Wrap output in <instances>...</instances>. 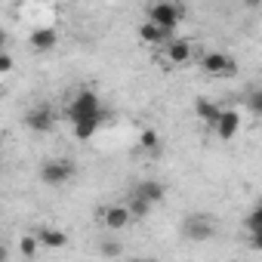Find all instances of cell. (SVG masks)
I'll use <instances>...</instances> for the list:
<instances>
[{
  "label": "cell",
  "mask_w": 262,
  "mask_h": 262,
  "mask_svg": "<svg viewBox=\"0 0 262 262\" xmlns=\"http://www.w3.org/2000/svg\"><path fill=\"white\" fill-rule=\"evenodd\" d=\"M185 19V7L173 4V0H158V4H148V22L158 25L167 37H173V31L179 28V22Z\"/></svg>",
  "instance_id": "6da1fadb"
},
{
  "label": "cell",
  "mask_w": 262,
  "mask_h": 262,
  "mask_svg": "<svg viewBox=\"0 0 262 262\" xmlns=\"http://www.w3.org/2000/svg\"><path fill=\"white\" fill-rule=\"evenodd\" d=\"M99 114H105L99 93H93V90H80V93H74V96L68 99L65 117H68L71 123H77V120H86V117H99Z\"/></svg>",
  "instance_id": "7a4b0ae2"
},
{
  "label": "cell",
  "mask_w": 262,
  "mask_h": 262,
  "mask_svg": "<svg viewBox=\"0 0 262 262\" xmlns=\"http://www.w3.org/2000/svg\"><path fill=\"white\" fill-rule=\"evenodd\" d=\"M198 65H201V71L210 74V77H231V74L237 71V62H234L228 53H222V50H207V53L198 59Z\"/></svg>",
  "instance_id": "3957f363"
},
{
  "label": "cell",
  "mask_w": 262,
  "mask_h": 262,
  "mask_svg": "<svg viewBox=\"0 0 262 262\" xmlns=\"http://www.w3.org/2000/svg\"><path fill=\"white\" fill-rule=\"evenodd\" d=\"M37 173H40V182H43V185L59 188V185H65V182L74 179V164L65 161V158H53V161H43Z\"/></svg>",
  "instance_id": "277c9868"
},
{
  "label": "cell",
  "mask_w": 262,
  "mask_h": 262,
  "mask_svg": "<svg viewBox=\"0 0 262 262\" xmlns=\"http://www.w3.org/2000/svg\"><path fill=\"white\" fill-rule=\"evenodd\" d=\"M182 234L194 244H204L216 234V219L207 216V213H191V216L182 219Z\"/></svg>",
  "instance_id": "5b68a950"
},
{
  "label": "cell",
  "mask_w": 262,
  "mask_h": 262,
  "mask_svg": "<svg viewBox=\"0 0 262 262\" xmlns=\"http://www.w3.org/2000/svg\"><path fill=\"white\" fill-rule=\"evenodd\" d=\"M25 126L31 129V133H50V129L56 126V111H53V105H34V108H28L25 111Z\"/></svg>",
  "instance_id": "8992f818"
},
{
  "label": "cell",
  "mask_w": 262,
  "mask_h": 262,
  "mask_svg": "<svg viewBox=\"0 0 262 262\" xmlns=\"http://www.w3.org/2000/svg\"><path fill=\"white\" fill-rule=\"evenodd\" d=\"M194 59V43L191 40H170V43H164V62L170 65V68H182V65H188Z\"/></svg>",
  "instance_id": "52a82bcc"
},
{
  "label": "cell",
  "mask_w": 262,
  "mask_h": 262,
  "mask_svg": "<svg viewBox=\"0 0 262 262\" xmlns=\"http://www.w3.org/2000/svg\"><path fill=\"white\" fill-rule=\"evenodd\" d=\"M213 133L222 139V142H231L237 133H241V111L237 108H222L216 126H213Z\"/></svg>",
  "instance_id": "ba28073f"
},
{
  "label": "cell",
  "mask_w": 262,
  "mask_h": 262,
  "mask_svg": "<svg viewBox=\"0 0 262 262\" xmlns=\"http://www.w3.org/2000/svg\"><path fill=\"white\" fill-rule=\"evenodd\" d=\"M102 225L108 228V231H123L129 222H133V216H129V210H126V204H108V207H102Z\"/></svg>",
  "instance_id": "9c48e42d"
},
{
  "label": "cell",
  "mask_w": 262,
  "mask_h": 262,
  "mask_svg": "<svg viewBox=\"0 0 262 262\" xmlns=\"http://www.w3.org/2000/svg\"><path fill=\"white\" fill-rule=\"evenodd\" d=\"M133 198H139V201H145L148 207H155V204H161V201L167 198V188H164V182H158V179H139V182L133 185Z\"/></svg>",
  "instance_id": "30bf717a"
},
{
  "label": "cell",
  "mask_w": 262,
  "mask_h": 262,
  "mask_svg": "<svg viewBox=\"0 0 262 262\" xmlns=\"http://www.w3.org/2000/svg\"><path fill=\"white\" fill-rule=\"evenodd\" d=\"M28 43H31L34 53H53L59 47V31L50 28V25H40V28H34L28 34Z\"/></svg>",
  "instance_id": "8fae6325"
},
{
  "label": "cell",
  "mask_w": 262,
  "mask_h": 262,
  "mask_svg": "<svg viewBox=\"0 0 262 262\" xmlns=\"http://www.w3.org/2000/svg\"><path fill=\"white\" fill-rule=\"evenodd\" d=\"M34 237H37V244L40 247H47V250H62V247H68V234L62 231V228H56V225H40L37 231H34Z\"/></svg>",
  "instance_id": "7c38bea8"
},
{
  "label": "cell",
  "mask_w": 262,
  "mask_h": 262,
  "mask_svg": "<svg viewBox=\"0 0 262 262\" xmlns=\"http://www.w3.org/2000/svg\"><path fill=\"white\" fill-rule=\"evenodd\" d=\"M194 114H198V120L204 123V126H216V120H219V114H222V105L219 102H213V99H207V96H198L194 99Z\"/></svg>",
  "instance_id": "4fadbf2b"
},
{
  "label": "cell",
  "mask_w": 262,
  "mask_h": 262,
  "mask_svg": "<svg viewBox=\"0 0 262 262\" xmlns=\"http://www.w3.org/2000/svg\"><path fill=\"white\" fill-rule=\"evenodd\" d=\"M108 114H99V117H86V120H77V123H71V133H74V139L77 142H90L96 133H99V126H102V120H105Z\"/></svg>",
  "instance_id": "5bb4252c"
},
{
  "label": "cell",
  "mask_w": 262,
  "mask_h": 262,
  "mask_svg": "<svg viewBox=\"0 0 262 262\" xmlns=\"http://www.w3.org/2000/svg\"><path fill=\"white\" fill-rule=\"evenodd\" d=\"M136 34H139V40H142L145 47H164V43H170V40H173V37H167L158 25H151L148 19L139 25V31H136Z\"/></svg>",
  "instance_id": "9a60e30c"
},
{
  "label": "cell",
  "mask_w": 262,
  "mask_h": 262,
  "mask_svg": "<svg viewBox=\"0 0 262 262\" xmlns=\"http://www.w3.org/2000/svg\"><path fill=\"white\" fill-rule=\"evenodd\" d=\"M37 253H40L37 237H34V234H22V241H19V256H22V259H34Z\"/></svg>",
  "instance_id": "2e32d148"
},
{
  "label": "cell",
  "mask_w": 262,
  "mask_h": 262,
  "mask_svg": "<svg viewBox=\"0 0 262 262\" xmlns=\"http://www.w3.org/2000/svg\"><path fill=\"white\" fill-rule=\"evenodd\" d=\"M139 148H145V151H158L161 148V136H158V129H151V126H145L142 133H139Z\"/></svg>",
  "instance_id": "e0dca14e"
},
{
  "label": "cell",
  "mask_w": 262,
  "mask_h": 262,
  "mask_svg": "<svg viewBox=\"0 0 262 262\" xmlns=\"http://www.w3.org/2000/svg\"><path fill=\"white\" fill-rule=\"evenodd\" d=\"M126 210H129V216H133V219H145V216L151 213V207H148L145 201L133 198V194H129V201H126Z\"/></svg>",
  "instance_id": "ac0fdd59"
},
{
  "label": "cell",
  "mask_w": 262,
  "mask_h": 262,
  "mask_svg": "<svg viewBox=\"0 0 262 262\" xmlns=\"http://www.w3.org/2000/svg\"><path fill=\"white\" fill-rule=\"evenodd\" d=\"M244 225H247L250 234H262V207H253L250 216L244 219Z\"/></svg>",
  "instance_id": "d6986e66"
},
{
  "label": "cell",
  "mask_w": 262,
  "mask_h": 262,
  "mask_svg": "<svg viewBox=\"0 0 262 262\" xmlns=\"http://www.w3.org/2000/svg\"><path fill=\"white\" fill-rule=\"evenodd\" d=\"M13 68H16V59H13V56L4 50V53H0V74H10Z\"/></svg>",
  "instance_id": "ffe728a7"
},
{
  "label": "cell",
  "mask_w": 262,
  "mask_h": 262,
  "mask_svg": "<svg viewBox=\"0 0 262 262\" xmlns=\"http://www.w3.org/2000/svg\"><path fill=\"white\" fill-rule=\"evenodd\" d=\"M247 102H250V108H253V114H262V93H259V90H250V96H247Z\"/></svg>",
  "instance_id": "44dd1931"
},
{
  "label": "cell",
  "mask_w": 262,
  "mask_h": 262,
  "mask_svg": "<svg viewBox=\"0 0 262 262\" xmlns=\"http://www.w3.org/2000/svg\"><path fill=\"white\" fill-rule=\"evenodd\" d=\"M102 256H120V244L117 241H102Z\"/></svg>",
  "instance_id": "7402d4cb"
},
{
  "label": "cell",
  "mask_w": 262,
  "mask_h": 262,
  "mask_svg": "<svg viewBox=\"0 0 262 262\" xmlns=\"http://www.w3.org/2000/svg\"><path fill=\"white\" fill-rule=\"evenodd\" d=\"M0 262H10V250L4 244H0Z\"/></svg>",
  "instance_id": "603a6c76"
},
{
  "label": "cell",
  "mask_w": 262,
  "mask_h": 262,
  "mask_svg": "<svg viewBox=\"0 0 262 262\" xmlns=\"http://www.w3.org/2000/svg\"><path fill=\"white\" fill-rule=\"evenodd\" d=\"M4 47H7V31L0 28V53H4Z\"/></svg>",
  "instance_id": "cb8c5ba5"
},
{
  "label": "cell",
  "mask_w": 262,
  "mask_h": 262,
  "mask_svg": "<svg viewBox=\"0 0 262 262\" xmlns=\"http://www.w3.org/2000/svg\"><path fill=\"white\" fill-rule=\"evenodd\" d=\"M7 145V133H4V129H0V148H4Z\"/></svg>",
  "instance_id": "d4e9b609"
},
{
  "label": "cell",
  "mask_w": 262,
  "mask_h": 262,
  "mask_svg": "<svg viewBox=\"0 0 262 262\" xmlns=\"http://www.w3.org/2000/svg\"><path fill=\"white\" fill-rule=\"evenodd\" d=\"M228 262H237V259H228Z\"/></svg>",
  "instance_id": "484cf974"
},
{
  "label": "cell",
  "mask_w": 262,
  "mask_h": 262,
  "mask_svg": "<svg viewBox=\"0 0 262 262\" xmlns=\"http://www.w3.org/2000/svg\"><path fill=\"white\" fill-rule=\"evenodd\" d=\"M0 244H4V237H0Z\"/></svg>",
  "instance_id": "4316f807"
}]
</instances>
